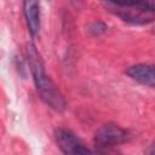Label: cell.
I'll list each match as a JSON object with an SVG mask.
<instances>
[{"instance_id": "obj_1", "label": "cell", "mask_w": 155, "mask_h": 155, "mask_svg": "<svg viewBox=\"0 0 155 155\" xmlns=\"http://www.w3.org/2000/svg\"><path fill=\"white\" fill-rule=\"evenodd\" d=\"M27 58L30 67V71L36 86V90L41 97V99L52 109L57 111H62L65 109V99L63 94L59 92L54 82L47 76L42 59L35 48L34 45H29L27 50Z\"/></svg>"}, {"instance_id": "obj_2", "label": "cell", "mask_w": 155, "mask_h": 155, "mask_svg": "<svg viewBox=\"0 0 155 155\" xmlns=\"http://www.w3.org/2000/svg\"><path fill=\"white\" fill-rule=\"evenodd\" d=\"M103 4L109 12L132 24L154 21L155 0H103Z\"/></svg>"}, {"instance_id": "obj_3", "label": "cell", "mask_w": 155, "mask_h": 155, "mask_svg": "<svg viewBox=\"0 0 155 155\" xmlns=\"http://www.w3.org/2000/svg\"><path fill=\"white\" fill-rule=\"evenodd\" d=\"M128 139V132L115 124H105L94 134V144L101 150L114 148Z\"/></svg>"}, {"instance_id": "obj_4", "label": "cell", "mask_w": 155, "mask_h": 155, "mask_svg": "<svg viewBox=\"0 0 155 155\" xmlns=\"http://www.w3.org/2000/svg\"><path fill=\"white\" fill-rule=\"evenodd\" d=\"M56 140L59 147V149L64 154H91L92 150H90L84 142L71 131L67 128H58L56 131Z\"/></svg>"}, {"instance_id": "obj_5", "label": "cell", "mask_w": 155, "mask_h": 155, "mask_svg": "<svg viewBox=\"0 0 155 155\" xmlns=\"http://www.w3.org/2000/svg\"><path fill=\"white\" fill-rule=\"evenodd\" d=\"M127 75L136 80L137 82L145 85L148 87H154L155 85V73H154V65L153 64H136L127 69Z\"/></svg>"}, {"instance_id": "obj_6", "label": "cell", "mask_w": 155, "mask_h": 155, "mask_svg": "<svg viewBox=\"0 0 155 155\" xmlns=\"http://www.w3.org/2000/svg\"><path fill=\"white\" fill-rule=\"evenodd\" d=\"M24 17L29 33L35 36L40 29V5L39 0H24Z\"/></svg>"}, {"instance_id": "obj_7", "label": "cell", "mask_w": 155, "mask_h": 155, "mask_svg": "<svg viewBox=\"0 0 155 155\" xmlns=\"http://www.w3.org/2000/svg\"><path fill=\"white\" fill-rule=\"evenodd\" d=\"M107 30V25L103 22H93L90 27V31L93 35H99Z\"/></svg>"}, {"instance_id": "obj_8", "label": "cell", "mask_w": 155, "mask_h": 155, "mask_svg": "<svg viewBox=\"0 0 155 155\" xmlns=\"http://www.w3.org/2000/svg\"><path fill=\"white\" fill-rule=\"evenodd\" d=\"M70 1H71V2H79L80 0H70Z\"/></svg>"}]
</instances>
